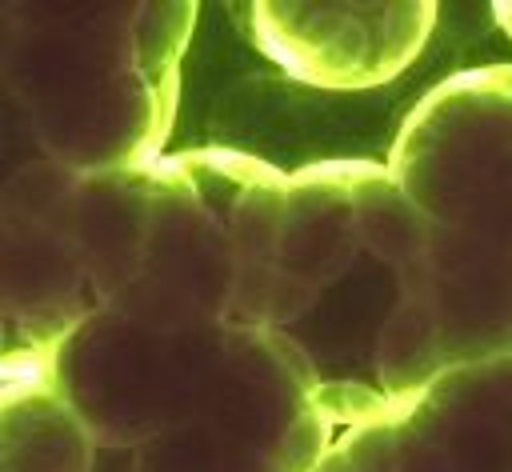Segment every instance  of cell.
Segmentation results:
<instances>
[{
	"label": "cell",
	"instance_id": "cell-1",
	"mask_svg": "<svg viewBox=\"0 0 512 472\" xmlns=\"http://www.w3.org/2000/svg\"><path fill=\"white\" fill-rule=\"evenodd\" d=\"M416 228V352L424 380L512 356V68L440 84L392 164Z\"/></svg>",
	"mask_w": 512,
	"mask_h": 472
},
{
	"label": "cell",
	"instance_id": "cell-5",
	"mask_svg": "<svg viewBox=\"0 0 512 472\" xmlns=\"http://www.w3.org/2000/svg\"><path fill=\"white\" fill-rule=\"evenodd\" d=\"M500 12H504V24H508V32H512V4H500Z\"/></svg>",
	"mask_w": 512,
	"mask_h": 472
},
{
	"label": "cell",
	"instance_id": "cell-4",
	"mask_svg": "<svg viewBox=\"0 0 512 472\" xmlns=\"http://www.w3.org/2000/svg\"><path fill=\"white\" fill-rule=\"evenodd\" d=\"M432 4H260L264 52L308 84L364 88L420 56Z\"/></svg>",
	"mask_w": 512,
	"mask_h": 472
},
{
	"label": "cell",
	"instance_id": "cell-3",
	"mask_svg": "<svg viewBox=\"0 0 512 472\" xmlns=\"http://www.w3.org/2000/svg\"><path fill=\"white\" fill-rule=\"evenodd\" d=\"M316 472H512V356L452 368L340 432Z\"/></svg>",
	"mask_w": 512,
	"mask_h": 472
},
{
	"label": "cell",
	"instance_id": "cell-2",
	"mask_svg": "<svg viewBox=\"0 0 512 472\" xmlns=\"http://www.w3.org/2000/svg\"><path fill=\"white\" fill-rule=\"evenodd\" d=\"M8 12V8H4ZM4 16V76L40 148L68 172L156 160L176 100L188 4L24 8Z\"/></svg>",
	"mask_w": 512,
	"mask_h": 472
}]
</instances>
